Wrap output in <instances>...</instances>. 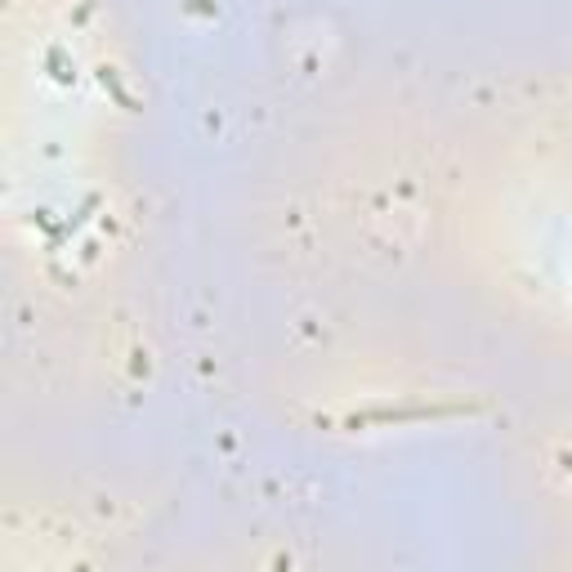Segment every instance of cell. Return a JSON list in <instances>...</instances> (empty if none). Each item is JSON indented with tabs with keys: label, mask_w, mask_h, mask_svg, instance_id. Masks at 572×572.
Listing matches in <instances>:
<instances>
[{
	"label": "cell",
	"mask_w": 572,
	"mask_h": 572,
	"mask_svg": "<svg viewBox=\"0 0 572 572\" xmlns=\"http://www.w3.org/2000/svg\"><path fill=\"white\" fill-rule=\"evenodd\" d=\"M564 465H568V470H572V456H564Z\"/></svg>",
	"instance_id": "1"
}]
</instances>
